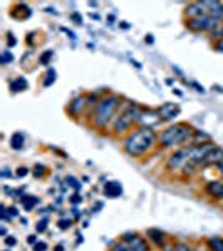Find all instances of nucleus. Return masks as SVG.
Instances as JSON below:
<instances>
[{
  "mask_svg": "<svg viewBox=\"0 0 223 251\" xmlns=\"http://www.w3.org/2000/svg\"><path fill=\"white\" fill-rule=\"evenodd\" d=\"M20 203H22V206H24V209H26V211H32V209H34L35 206L39 204V198L30 196V194H24V196L20 198Z\"/></svg>",
  "mask_w": 223,
  "mask_h": 251,
  "instance_id": "18",
  "label": "nucleus"
},
{
  "mask_svg": "<svg viewBox=\"0 0 223 251\" xmlns=\"http://www.w3.org/2000/svg\"><path fill=\"white\" fill-rule=\"evenodd\" d=\"M212 141V137H210L206 132L203 131H198V129H195V132H193V136H192V143L190 144H193V146H198V144H205V143H210Z\"/></svg>",
  "mask_w": 223,
  "mask_h": 251,
  "instance_id": "19",
  "label": "nucleus"
},
{
  "mask_svg": "<svg viewBox=\"0 0 223 251\" xmlns=\"http://www.w3.org/2000/svg\"><path fill=\"white\" fill-rule=\"evenodd\" d=\"M161 251H176V248H175V245H173V243H168V245H166Z\"/></svg>",
  "mask_w": 223,
  "mask_h": 251,
  "instance_id": "40",
  "label": "nucleus"
},
{
  "mask_svg": "<svg viewBox=\"0 0 223 251\" xmlns=\"http://www.w3.org/2000/svg\"><path fill=\"white\" fill-rule=\"evenodd\" d=\"M71 19L74 20V22H78V24H83V17H81L79 14H72V15H71Z\"/></svg>",
  "mask_w": 223,
  "mask_h": 251,
  "instance_id": "39",
  "label": "nucleus"
},
{
  "mask_svg": "<svg viewBox=\"0 0 223 251\" xmlns=\"http://www.w3.org/2000/svg\"><path fill=\"white\" fill-rule=\"evenodd\" d=\"M81 201H83V198H81V196H79V194H78V193H76V194H74V196H72L71 203H72V204H78V203H81Z\"/></svg>",
  "mask_w": 223,
  "mask_h": 251,
  "instance_id": "38",
  "label": "nucleus"
},
{
  "mask_svg": "<svg viewBox=\"0 0 223 251\" xmlns=\"http://www.w3.org/2000/svg\"><path fill=\"white\" fill-rule=\"evenodd\" d=\"M210 12L206 9V5L203 2H193L190 3L188 7H186L185 10V17L186 20H193V19H200V17H205V15H208Z\"/></svg>",
  "mask_w": 223,
  "mask_h": 251,
  "instance_id": "12",
  "label": "nucleus"
},
{
  "mask_svg": "<svg viewBox=\"0 0 223 251\" xmlns=\"http://www.w3.org/2000/svg\"><path fill=\"white\" fill-rule=\"evenodd\" d=\"M9 214L10 218H19V209L15 206H12V208H9Z\"/></svg>",
  "mask_w": 223,
  "mask_h": 251,
  "instance_id": "36",
  "label": "nucleus"
},
{
  "mask_svg": "<svg viewBox=\"0 0 223 251\" xmlns=\"http://www.w3.org/2000/svg\"><path fill=\"white\" fill-rule=\"evenodd\" d=\"M173 245H175L176 251H196L193 246H190L188 243H185V241H173Z\"/></svg>",
  "mask_w": 223,
  "mask_h": 251,
  "instance_id": "25",
  "label": "nucleus"
},
{
  "mask_svg": "<svg viewBox=\"0 0 223 251\" xmlns=\"http://www.w3.org/2000/svg\"><path fill=\"white\" fill-rule=\"evenodd\" d=\"M141 111H143V107H139L136 102H131V100H128L126 104H123L119 114H117L114 123H112V126H111L112 134L114 136L129 134V132L133 131V127L138 126Z\"/></svg>",
  "mask_w": 223,
  "mask_h": 251,
  "instance_id": "4",
  "label": "nucleus"
},
{
  "mask_svg": "<svg viewBox=\"0 0 223 251\" xmlns=\"http://www.w3.org/2000/svg\"><path fill=\"white\" fill-rule=\"evenodd\" d=\"M27 243L34 246L35 243H37V236H35V234H30V236H27Z\"/></svg>",
  "mask_w": 223,
  "mask_h": 251,
  "instance_id": "37",
  "label": "nucleus"
},
{
  "mask_svg": "<svg viewBox=\"0 0 223 251\" xmlns=\"http://www.w3.org/2000/svg\"><path fill=\"white\" fill-rule=\"evenodd\" d=\"M56 77H57V72H56L54 69H49V71L46 72V79H44V86H46V87L52 86V84L56 82Z\"/></svg>",
  "mask_w": 223,
  "mask_h": 251,
  "instance_id": "23",
  "label": "nucleus"
},
{
  "mask_svg": "<svg viewBox=\"0 0 223 251\" xmlns=\"http://www.w3.org/2000/svg\"><path fill=\"white\" fill-rule=\"evenodd\" d=\"M10 169L9 168H3L2 169V177H9V176H12V173H9Z\"/></svg>",
  "mask_w": 223,
  "mask_h": 251,
  "instance_id": "41",
  "label": "nucleus"
},
{
  "mask_svg": "<svg viewBox=\"0 0 223 251\" xmlns=\"http://www.w3.org/2000/svg\"><path fill=\"white\" fill-rule=\"evenodd\" d=\"M15 44H17V39H15V35H12V34L7 35V46H9V47H14Z\"/></svg>",
  "mask_w": 223,
  "mask_h": 251,
  "instance_id": "35",
  "label": "nucleus"
},
{
  "mask_svg": "<svg viewBox=\"0 0 223 251\" xmlns=\"http://www.w3.org/2000/svg\"><path fill=\"white\" fill-rule=\"evenodd\" d=\"M34 169H35V173H34L35 177H40V176H44V174H46V168H44V166H40V164L35 166Z\"/></svg>",
  "mask_w": 223,
  "mask_h": 251,
  "instance_id": "33",
  "label": "nucleus"
},
{
  "mask_svg": "<svg viewBox=\"0 0 223 251\" xmlns=\"http://www.w3.org/2000/svg\"><path fill=\"white\" fill-rule=\"evenodd\" d=\"M217 169H218V173H220V176H222V179H223V163H220L217 166Z\"/></svg>",
  "mask_w": 223,
  "mask_h": 251,
  "instance_id": "43",
  "label": "nucleus"
},
{
  "mask_svg": "<svg viewBox=\"0 0 223 251\" xmlns=\"http://www.w3.org/2000/svg\"><path fill=\"white\" fill-rule=\"evenodd\" d=\"M190 163V144L178 148L165 161V168L169 173H181V169Z\"/></svg>",
  "mask_w": 223,
  "mask_h": 251,
  "instance_id": "5",
  "label": "nucleus"
},
{
  "mask_svg": "<svg viewBox=\"0 0 223 251\" xmlns=\"http://www.w3.org/2000/svg\"><path fill=\"white\" fill-rule=\"evenodd\" d=\"M146 240L149 241V245H153L158 250H163L166 245H168V234L165 231H161L160 228H148L144 231Z\"/></svg>",
  "mask_w": 223,
  "mask_h": 251,
  "instance_id": "8",
  "label": "nucleus"
},
{
  "mask_svg": "<svg viewBox=\"0 0 223 251\" xmlns=\"http://www.w3.org/2000/svg\"><path fill=\"white\" fill-rule=\"evenodd\" d=\"M121 27H123V29H129V24L128 22H121Z\"/></svg>",
  "mask_w": 223,
  "mask_h": 251,
  "instance_id": "45",
  "label": "nucleus"
},
{
  "mask_svg": "<svg viewBox=\"0 0 223 251\" xmlns=\"http://www.w3.org/2000/svg\"><path fill=\"white\" fill-rule=\"evenodd\" d=\"M123 151L128 156L141 159L146 157L148 154H151L155 149L160 148L158 143V132L151 127H135L129 134L123 137Z\"/></svg>",
  "mask_w": 223,
  "mask_h": 251,
  "instance_id": "1",
  "label": "nucleus"
},
{
  "mask_svg": "<svg viewBox=\"0 0 223 251\" xmlns=\"http://www.w3.org/2000/svg\"><path fill=\"white\" fill-rule=\"evenodd\" d=\"M54 251H64V246H62V245H57V246L54 248Z\"/></svg>",
  "mask_w": 223,
  "mask_h": 251,
  "instance_id": "44",
  "label": "nucleus"
},
{
  "mask_svg": "<svg viewBox=\"0 0 223 251\" xmlns=\"http://www.w3.org/2000/svg\"><path fill=\"white\" fill-rule=\"evenodd\" d=\"M121 240L126 241L128 245L131 246L133 251H151V245H149V241L146 240V236H143V234H139L136 231L124 233L123 236H121Z\"/></svg>",
  "mask_w": 223,
  "mask_h": 251,
  "instance_id": "7",
  "label": "nucleus"
},
{
  "mask_svg": "<svg viewBox=\"0 0 223 251\" xmlns=\"http://www.w3.org/2000/svg\"><path fill=\"white\" fill-rule=\"evenodd\" d=\"M29 173H30V169L27 168V166H20L17 171H15V176H17V177H24V176H27Z\"/></svg>",
  "mask_w": 223,
  "mask_h": 251,
  "instance_id": "28",
  "label": "nucleus"
},
{
  "mask_svg": "<svg viewBox=\"0 0 223 251\" xmlns=\"http://www.w3.org/2000/svg\"><path fill=\"white\" fill-rule=\"evenodd\" d=\"M26 144V137H24L22 132H14L10 137V148L15 149V151H20Z\"/></svg>",
  "mask_w": 223,
  "mask_h": 251,
  "instance_id": "20",
  "label": "nucleus"
},
{
  "mask_svg": "<svg viewBox=\"0 0 223 251\" xmlns=\"http://www.w3.org/2000/svg\"><path fill=\"white\" fill-rule=\"evenodd\" d=\"M161 117V123H173L181 112V107L176 102H165L156 109Z\"/></svg>",
  "mask_w": 223,
  "mask_h": 251,
  "instance_id": "9",
  "label": "nucleus"
},
{
  "mask_svg": "<svg viewBox=\"0 0 223 251\" xmlns=\"http://www.w3.org/2000/svg\"><path fill=\"white\" fill-rule=\"evenodd\" d=\"M203 3L206 5V9H208L210 15L223 20V3L222 2H203Z\"/></svg>",
  "mask_w": 223,
  "mask_h": 251,
  "instance_id": "16",
  "label": "nucleus"
},
{
  "mask_svg": "<svg viewBox=\"0 0 223 251\" xmlns=\"http://www.w3.org/2000/svg\"><path fill=\"white\" fill-rule=\"evenodd\" d=\"M158 124H161V117L158 114V111H155V109H143V111H141L139 121H138V126H139V127L155 129Z\"/></svg>",
  "mask_w": 223,
  "mask_h": 251,
  "instance_id": "10",
  "label": "nucleus"
},
{
  "mask_svg": "<svg viewBox=\"0 0 223 251\" xmlns=\"http://www.w3.org/2000/svg\"><path fill=\"white\" fill-rule=\"evenodd\" d=\"M220 163H223V148H220V146H215L212 151L206 154L201 168H212V166L213 168H217Z\"/></svg>",
  "mask_w": 223,
  "mask_h": 251,
  "instance_id": "13",
  "label": "nucleus"
},
{
  "mask_svg": "<svg viewBox=\"0 0 223 251\" xmlns=\"http://www.w3.org/2000/svg\"><path fill=\"white\" fill-rule=\"evenodd\" d=\"M0 60H2V64H9V62L14 60V55H12L9 50H3V54H2V57H0Z\"/></svg>",
  "mask_w": 223,
  "mask_h": 251,
  "instance_id": "29",
  "label": "nucleus"
},
{
  "mask_svg": "<svg viewBox=\"0 0 223 251\" xmlns=\"http://www.w3.org/2000/svg\"><path fill=\"white\" fill-rule=\"evenodd\" d=\"M87 107V96H79L76 97V99H72V102L67 106V111L71 116L78 117L83 114V111Z\"/></svg>",
  "mask_w": 223,
  "mask_h": 251,
  "instance_id": "14",
  "label": "nucleus"
},
{
  "mask_svg": "<svg viewBox=\"0 0 223 251\" xmlns=\"http://www.w3.org/2000/svg\"><path fill=\"white\" fill-rule=\"evenodd\" d=\"M146 44H153V42H155V39H153V35L151 34H149V35H146Z\"/></svg>",
  "mask_w": 223,
  "mask_h": 251,
  "instance_id": "42",
  "label": "nucleus"
},
{
  "mask_svg": "<svg viewBox=\"0 0 223 251\" xmlns=\"http://www.w3.org/2000/svg\"><path fill=\"white\" fill-rule=\"evenodd\" d=\"M57 225H59L60 229H69L72 226V220H71V218H64V220L57 221Z\"/></svg>",
  "mask_w": 223,
  "mask_h": 251,
  "instance_id": "27",
  "label": "nucleus"
},
{
  "mask_svg": "<svg viewBox=\"0 0 223 251\" xmlns=\"http://www.w3.org/2000/svg\"><path fill=\"white\" fill-rule=\"evenodd\" d=\"M103 191L108 198L114 200V198H119L121 194H123V186H121V183H117V181H108V183L104 184Z\"/></svg>",
  "mask_w": 223,
  "mask_h": 251,
  "instance_id": "15",
  "label": "nucleus"
},
{
  "mask_svg": "<svg viewBox=\"0 0 223 251\" xmlns=\"http://www.w3.org/2000/svg\"><path fill=\"white\" fill-rule=\"evenodd\" d=\"M47 248L49 246H47L46 241H37L34 245V251H47Z\"/></svg>",
  "mask_w": 223,
  "mask_h": 251,
  "instance_id": "31",
  "label": "nucleus"
},
{
  "mask_svg": "<svg viewBox=\"0 0 223 251\" xmlns=\"http://www.w3.org/2000/svg\"><path fill=\"white\" fill-rule=\"evenodd\" d=\"M52 57H54V50H46L44 54H40L39 62L42 64V66H49V64H51V59Z\"/></svg>",
  "mask_w": 223,
  "mask_h": 251,
  "instance_id": "24",
  "label": "nucleus"
},
{
  "mask_svg": "<svg viewBox=\"0 0 223 251\" xmlns=\"http://www.w3.org/2000/svg\"><path fill=\"white\" fill-rule=\"evenodd\" d=\"M222 25V19H217L213 15H205L200 19L186 20V27L192 32H213Z\"/></svg>",
  "mask_w": 223,
  "mask_h": 251,
  "instance_id": "6",
  "label": "nucleus"
},
{
  "mask_svg": "<svg viewBox=\"0 0 223 251\" xmlns=\"http://www.w3.org/2000/svg\"><path fill=\"white\" fill-rule=\"evenodd\" d=\"M47 218H42V220H39L37 221V225H35V231H37V233H40V234H42V233H46L47 231Z\"/></svg>",
  "mask_w": 223,
  "mask_h": 251,
  "instance_id": "26",
  "label": "nucleus"
},
{
  "mask_svg": "<svg viewBox=\"0 0 223 251\" xmlns=\"http://www.w3.org/2000/svg\"><path fill=\"white\" fill-rule=\"evenodd\" d=\"M66 183H71L72 188H76V189H79V188H81L79 181L76 179V177H72V176H67V177H66Z\"/></svg>",
  "mask_w": 223,
  "mask_h": 251,
  "instance_id": "32",
  "label": "nucleus"
},
{
  "mask_svg": "<svg viewBox=\"0 0 223 251\" xmlns=\"http://www.w3.org/2000/svg\"><path fill=\"white\" fill-rule=\"evenodd\" d=\"M27 87H29V82H27L26 77H17V79H14V82L10 84L12 92H22V91H26Z\"/></svg>",
  "mask_w": 223,
  "mask_h": 251,
  "instance_id": "21",
  "label": "nucleus"
},
{
  "mask_svg": "<svg viewBox=\"0 0 223 251\" xmlns=\"http://www.w3.org/2000/svg\"><path fill=\"white\" fill-rule=\"evenodd\" d=\"M212 37H213V39H217V40H223V24H222L220 27H218L217 30H213V32H212Z\"/></svg>",
  "mask_w": 223,
  "mask_h": 251,
  "instance_id": "30",
  "label": "nucleus"
},
{
  "mask_svg": "<svg viewBox=\"0 0 223 251\" xmlns=\"http://www.w3.org/2000/svg\"><path fill=\"white\" fill-rule=\"evenodd\" d=\"M195 129L188 123H173L158 134L160 149H178L192 143Z\"/></svg>",
  "mask_w": 223,
  "mask_h": 251,
  "instance_id": "3",
  "label": "nucleus"
},
{
  "mask_svg": "<svg viewBox=\"0 0 223 251\" xmlns=\"http://www.w3.org/2000/svg\"><path fill=\"white\" fill-rule=\"evenodd\" d=\"M0 234H2V236H7V229L2 228V229H0Z\"/></svg>",
  "mask_w": 223,
  "mask_h": 251,
  "instance_id": "46",
  "label": "nucleus"
},
{
  "mask_svg": "<svg viewBox=\"0 0 223 251\" xmlns=\"http://www.w3.org/2000/svg\"><path fill=\"white\" fill-rule=\"evenodd\" d=\"M123 107V97L117 94H106L99 99L96 109L92 111V126L97 131H106L109 126H112L114 119Z\"/></svg>",
  "mask_w": 223,
  "mask_h": 251,
  "instance_id": "2",
  "label": "nucleus"
},
{
  "mask_svg": "<svg viewBox=\"0 0 223 251\" xmlns=\"http://www.w3.org/2000/svg\"><path fill=\"white\" fill-rule=\"evenodd\" d=\"M206 196L213 201H223V179H212L206 181L203 186Z\"/></svg>",
  "mask_w": 223,
  "mask_h": 251,
  "instance_id": "11",
  "label": "nucleus"
},
{
  "mask_svg": "<svg viewBox=\"0 0 223 251\" xmlns=\"http://www.w3.org/2000/svg\"><path fill=\"white\" fill-rule=\"evenodd\" d=\"M206 248L210 251H223V238L222 236H210L206 238Z\"/></svg>",
  "mask_w": 223,
  "mask_h": 251,
  "instance_id": "17",
  "label": "nucleus"
},
{
  "mask_svg": "<svg viewBox=\"0 0 223 251\" xmlns=\"http://www.w3.org/2000/svg\"><path fill=\"white\" fill-rule=\"evenodd\" d=\"M109 251H133V250L124 240H117L116 243H112V245H111Z\"/></svg>",
  "mask_w": 223,
  "mask_h": 251,
  "instance_id": "22",
  "label": "nucleus"
},
{
  "mask_svg": "<svg viewBox=\"0 0 223 251\" xmlns=\"http://www.w3.org/2000/svg\"><path fill=\"white\" fill-rule=\"evenodd\" d=\"M3 243H5L7 246H15V245H17V238H15V236H5Z\"/></svg>",
  "mask_w": 223,
  "mask_h": 251,
  "instance_id": "34",
  "label": "nucleus"
}]
</instances>
